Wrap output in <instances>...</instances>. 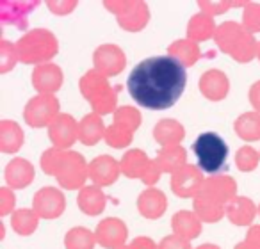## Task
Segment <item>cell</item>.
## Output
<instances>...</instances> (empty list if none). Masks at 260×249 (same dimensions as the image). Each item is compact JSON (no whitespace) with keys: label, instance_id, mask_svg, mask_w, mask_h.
Listing matches in <instances>:
<instances>
[{"label":"cell","instance_id":"1","mask_svg":"<svg viewBox=\"0 0 260 249\" xmlns=\"http://www.w3.org/2000/svg\"><path fill=\"white\" fill-rule=\"evenodd\" d=\"M187 82L182 62L170 55H159L141 61L126 80L130 96L152 111L168 109L182 96Z\"/></svg>","mask_w":260,"mask_h":249},{"label":"cell","instance_id":"2","mask_svg":"<svg viewBox=\"0 0 260 249\" xmlns=\"http://www.w3.org/2000/svg\"><path fill=\"white\" fill-rule=\"evenodd\" d=\"M192 150H194V155L198 159V166L205 173L214 174L226 167L228 146L223 141V137H219L214 132L200 134L192 145Z\"/></svg>","mask_w":260,"mask_h":249}]
</instances>
